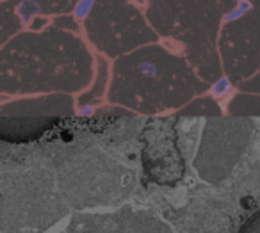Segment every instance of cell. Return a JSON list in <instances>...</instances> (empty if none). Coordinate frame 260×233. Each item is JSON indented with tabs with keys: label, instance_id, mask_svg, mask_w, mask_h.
<instances>
[{
	"label": "cell",
	"instance_id": "52a82bcc",
	"mask_svg": "<svg viewBox=\"0 0 260 233\" xmlns=\"http://www.w3.org/2000/svg\"><path fill=\"white\" fill-rule=\"evenodd\" d=\"M45 23H47V20L40 18V20H38V22H36V23H32V30H38V29H40V27H43V25H45Z\"/></svg>",
	"mask_w": 260,
	"mask_h": 233
},
{
	"label": "cell",
	"instance_id": "7a4b0ae2",
	"mask_svg": "<svg viewBox=\"0 0 260 233\" xmlns=\"http://www.w3.org/2000/svg\"><path fill=\"white\" fill-rule=\"evenodd\" d=\"M41 11L43 9H41V4L38 0H23L22 4L18 6V9H16L22 22H30L36 15H41Z\"/></svg>",
	"mask_w": 260,
	"mask_h": 233
},
{
	"label": "cell",
	"instance_id": "5b68a950",
	"mask_svg": "<svg viewBox=\"0 0 260 233\" xmlns=\"http://www.w3.org/2000/svg\"><path fill=\"white\" fill-rule=\"evenodd\" d=\"M93 6H94V0H79V4L73 9V16L79 20L86 18L91 13V9H93Z\"/></svg>",
	"mask_w": 260,
	"mask_h": 233
},
{
	"label": "cell",
	"instance_id": "ba28073f",
	"mask_svg": "<svg viewBox=\"0 0 260 233\" xmlns=\"http://www.w3.org/2000/svg\"><path fill=\"white\" fill-rule=\"evenodd\" d=\"M136 2H138V4H145L146 0H136Z\"/></svg>",
	"mask_w": 260,
	"mask_h": 233
},
{
	"label": "cell",
	"instance_id": "3957f363",
	"mask_svg": "<svg viewBox=\"0 0 260 233\" xmlns=\"http://www.w3.org/2000/svg\"><path fill=\"white\" fill-rule=\"evenodd\" d=\"M251 2L249 0H241L237 6H235L232 11H228L226 15H224V23H230V22H235V20H239V18H242L244 15H248L249 11H251Z\"/></svg>",
	"mask_w": 260,
	"mask_h": 233
},
{
	"label": "cell",
	"instance_id": "8992f818",
	"mask_svg": "<svg viewBox=\"0 0 260 233\" xmlns=\"http://www.w3.org/2000/svg\"><path fill=\"white\" fill-rule=\"evenodd\" d=\"M228 87H230V80H228V79H219L216 84H214L212 91H214V94H216V96H219V94H223Z\"/></svg>",
	"mask_w": 260,
	"mask_h": 233
},
{
	"label": "cell",
	"instance_id": "277c9868",
	"mask_svg": "<svg viewBox=\"0 0 260 233\" xmlns=\"http://www.w3.org/2000/svg\"><path fill=\"white\" fill-rule=\"evenodd\" d=\"M237 233H260V208L253 212L251 215H248V219L242 222Z\"/></svg>",
	"mask_w": 260,
	"mask_h": 233
},
{
	"label": "cell",
	"instance_id": "6da1fadb",
	"mask_svg": "<svg viewBox=\"0 0 260 233\" xmlns=\"http://www.w3.org/2000/svg\"><path fill=\"white\" fill-rule=\"evenodd\" d=\"M62 233H171V228L146 210L123 207L111 214H80Z\"/></svg>",
	"mask_w": 260,
	"mask_h": 233
}]
</instances>
